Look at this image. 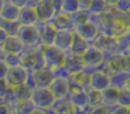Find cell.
Returning a JSON list of instances; mask_svg holds the SVG:
<instances>
[{
	"label": "cell",
	"instance_id": "5b68a950",
	"mask_svg": "<svg viewBox=\"0 0 130 114\" xmlns=\"http://www.w3.org/2000/svg\"><path fill=\"white\" fill-rule=\"evenodd\" d=\"M43 52V58H45L46 66L49 67L50 70L55 71L57 69H62L64 67V54L56 46H46L42 49Z\"/></svg>",
	"mask_w": 130,
	"mask_h": 114
},
{
	"label": "cell",
	"instance_id": "9c48e42d",
	"mask_svg": "<svg viewBox=\"0 0 130 114\" xmlns=\"http://www.w3.org/2000/svg\"><path fill=\"white\" fill-rule=\"evenodd\" d=\"M49 88L56 98H62V97H64L67 91L66 81H65V79H63V76H55V78L53 79L52 83L49 85Z\"/></svg>",
	"mask_w": 130,
	"mask_h": 114
},
{
	"label": "cell",
	"instance_id": "6da1fadb",
	"mask_svg": "<svg viewBox=\"0 0 130 114\" xmlns=\"http://www.w3.org/2000/svg\"><path fill=\"white\" fill-rule=\"evenodd\" d=\"M21 65L25 66L30 72L40 70L46 66L43 52L41 48H30L27 50L23 49L20 53Z\"/></svg>",
	"mask_w": 130,
	"mask_h": 114
},
{
	"label": "cell",
	"instance_id": "30bf717a",
	"mask_svg": "<svg viewBox=\"0 0 130 114\" xmlns=\"http://www.w3.org/2000/svg\"><path fill=\"white\" fill-rule=\"evenodd\" d=\"M8 64L5 62V59H0V80L5 78L7 71H8Z\"/></svg>",
	"mask_w": 130,
	"mask_h": 114
},
{
	"label": "cell",
	"instance_id": "ba28073f",
	"mask_svg": "<svg viewBox=\"0 0 130 114\" xmlns=\"http://www.w3.org/2000/svg\"><path fill=\"white\" fill-rule=\"evenodd\" d=\"M2 50L6 53L7 55H18L23 50V42L21 41V39L17 36H10L5 40V42L2 43Z\"/></svg>",
	"mask_w": 130,
	"mask_h": 114
},
{
	"label": "cell",
	"instance_id": "52a82bcc",
	"mask_svg": "<svg viewBox=\"0 0 130 114\" xmlns=\"http://www.w3.org/2000/svg\"><path fill=\"white\" fill-rule=\"evenodd\" d=\"M11 114H29L36 108L31 99H15L8 103Z\"/></svg>",
	"mask_w": 130,
	"mask_h": 114
},
{
	"label": "cell",
	"instance_id": "7a4b0ae2",
	"mask_svg": "<svg viewBox=\"0 0 130 114\" xmlns=\"http://www.w3.org/2000/svg\"><path fill=\"white\" fill-rule=\"evenodd\" d=\"M30 75V71L25 66L18 64L14 66H9L4 81L9 88H15L18 86L25 85L27 82V79Z\"/></svg>",
	"mask_w": 130,
	"mask_h": 114
},
{
	"label": "cell",
	"instance_id": "8fae6325",
	"mask_svg": "<svg viewBox=\"0 0 130 114\" xmlns=\"http://www.w3.org/2000/svg\"><path fill=\"white\" fill-rule=\"evenodd\" d=\"M13 13H20V8H18L17 6H10V9H9V15H11ZM2 17L5 18V20L7 21H13V18H11V16H8V11L2 14Z\"/></svg>",
	"mask_w": 130,
	"mask_h": 114
},
{
	"label": "cell",
	"instance_id": "8992f818",
	"mask_svg": "<svg viewBox=\"0 0 130 114\" xmlns=\"http://www.w3.org/2000/svg\"><path fill=\"white\" fill-rule=\"evenodd\" d=\"M17 37L21 39V41L23 42L24 46L32 47V46H34L38 42V39L40 38V34H39V32L33 26L25 25V26H22L21 29H18Z\"/></svg>",
	"mask_w": 130,
	"mask_h": 114
},
{
	"label": "cell",
	"instance_id": "4fadbf2b",
	"mask_svg": "<svg viewBox=\"0 0 130 114\" xmlns=\"http://www.w3.org/2000/svg\"><path fill=\"white\" fill-rule=\"evenodd\" d=\"M29 114H48V112L46 110H42V108H34L32 112H30Z\"/></svg>",
	"mask_w": 130,
	"mask_h": 114
},
{
	"label": "cell",
	"instance_id": "3957f363",
	"mask_svg": "<svg viewBox=\"0 0 130 114\" xmlns=\"http://www.w3.org/2000/svg\"><path fill=\"white\" fill-rule=\"evenodd\" d=\"M31 102L37 108H42V110H48L54 105L56 97L54 96L53 91L49 87H40L34 88L31 94Z\"/></svg>",
	"mask_w": 130,
	"mask_h": 114
},
{
	"label": "cell",
	"instance_id": "7c38bea8",
	"mask_svg": "<svg viewBox=\"0 0 130 114\" xmlns=\"http://www.w3.org/2000/svg\"><path fill=\"white\" fill-rule=\"evenodd\" d=\"M0 114H11L10 106L7 102H0Z\"/></svg>",
	"mask_w": 130,
	"mask_h": 114
},
{
	"label": "cell",
	"instance_id": "277c9868",
	"mask_svg": "<svg viewBox=\"0 0 130 114\" xmlns=\"http://www.w3.org/2000/svg\"><path fill=\"white\" fill-rule=\"evenodd\" d=\"M55 78L54 71L50 70L49 67L45 66L40 70L37 71H32L27 79V85L34 89V88H40V87H49L52 83L53 79Z\"/></svg>",
	"mask_w": 130,
	"mask_h": 114
}]
</instances>
